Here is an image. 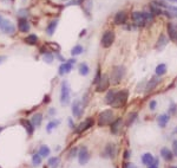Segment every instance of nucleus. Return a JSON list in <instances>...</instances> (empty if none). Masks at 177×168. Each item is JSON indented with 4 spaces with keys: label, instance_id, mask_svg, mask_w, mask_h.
Segmentation results:
<instances>
[{
    "label": "nucleus",
    "instance_id": "4be33fe9",
    "mask_svg": "<svg viewBox=\"0 0 177 168\" xmlns=\"http://www.w3.org/2000/svg\"><path fill=\"white\" fill-rule=\"evenodd\" d=\"M21 124L26 128V131L28 135H32L34 131V126L32 124V122L28 120H21Z\"/></svg>",
    "mask_w": 177,
    "mask_h": 168
},
{
    "label": "nucleus",
    "instance_id": "49530a36",
    "mask_svg": "<svg viewBox=\"0 0 177 168\" xmlns=\"http://www.w3.org/2000/svg\"><path fill=\"white\" fill-rule=\"evenodd\" d=\"M5 61H6V57H5V56H0V64L4 63Z\"/></svg>",
    "mask_w": 177,
    "mask_h": 168
},
{
    "label": "nucleus",
    "instance_id": "bb28decb",
    "mask_svg": "<svg viewBox=\"0 0 177 168\" xmlns=\"http://www.w3.org/2000/svg\"><path fill=\"white\" fill-rule=\"evenodd\" d=\"M25 41H26L28 45H36L38 43V37L36 34H28L26 38H25Z\"/></svg>",
    "mask_w": 177,
    "mask_h": 168
},
{
    "label": "nucleus",
    "instance_id": "2f4dec72",
    "mask_svg": "<svg viewBox=\"0 0 177 168\" xmlns=\"http://www.w3.org/2000/svg\"><path fill=\"white\" fill-rule=\"evenodd\" d=\"M43 59L45 63H48V64H51L53 62V56L51 52H45V54H43Z\"/></svg>",
    "mask_w": 177,
    "mask_h": 168
},
{
    "label": "nucleus",
    "instance_id": "423d86ee",
    "mask_svg": "<svg viewBox=\"0 0 177 168\" xmlns=\"http://www.w3.org/2000/svg\"><path fill=\"white\" fill-rule=\"evenodd\" d=\"M113 41H115V33H113V31H106V32H104L103 37H102V46L107 49V47H110L113 44Z\"/></svg>",
    "mask_w": 177,
    "mask_h": 168
},
{
    "label": "nucleus",
    "instance_id": "7c9ffc66",
    "mask_svg": "<svg viewBox=\"0 0 177 168\" xmlns=\"http://www.w3.org/2000/svg\"><path fill=\"white\" fill-rule=\"evenodd\" d=\"M48 154H50V148L45 144H43L39 149V155L40 156H47Z\"/></svg>",
    "mask_w": 177,
    "mask_h": 168
},
{
    "label": "nucleus",
    "instance_id": "a19ab883",
    "mask_svg": "<svg viewBox=\"0 0 177 168\" xmlns=\"http://www.w3.org/2000/svg\"><path fill=\"white\" fill-rule=\"evenodd\" d=\"M176 113V106L175 104H171L169 107V114H175Z\"/></svg>",
    "mask_w": 177,
    "mask_h": 168
},
{
    "label": "nucleus",
    "instance_id": "603ef678",
    "mask_svg": "<svg viewBox=\"0 0 177 168\" xmlns=\"http://www.w3.org/2000/svg\"><path fill=\"white\" fill-rule=\"evenodd\" d=\"M1 131H2V127H0V133H1Z\"/></svg>",
    "mask_w": 177,
    "mask_h": 168
},
{
    "label": "nucleus",
    "instance_id": "4c0bfd02",
    "mask_svg": "<svg viewBox=\"0 0 177 168\" xmlns=\"http://www.w3.org/2000/svg\"><path fill=\"white\" fill-rule=\"evenodd\" d=\"M172 154L177 156V140L172 142Z\"/></svg>",
    "mask_w": 177,
    "mask_h": 168
},
{
    "label": "nucleus",
    "instance_id": "9b49d317",
    "mask_svg": "<svg viewBox=\"0 0 177 168\" xmlns=\"http://www.w3.org/2000/svg\"><path fill=\"white\" fill-rule=\"evenodd\" d=\"M116 150H117L116 144H113V143H107L104 148L103 156H105V157H113V156L116 155Z\"/></svg>",
    "mask_w": 177,
    "mask_h": 168
},
{
    "label": "nucleus",
    "instance_id": "dca6fc26",
    "mask_svg": "<svg viewBox=\"0 0 177 168\" xmlns=\"http://www.w3.org/2000/svg\"><path fill=\"white\" fill-rule=\"evenodd\" d=\"M113 20H115V24H117V25L124 24L125 21H126V13H125L124 11H119V12L116 13Z\"/></svg>",
    "mask_w": 177,
    "mask_h": 168
},
{
    "label": "nucleus",
    "instance_id": "6ab92c4d",
    "mask_svg": "<svg viewBox=\"0 0 177 168\" xmlns=\"http://www.w3.org/2000/svg\"><path fill=\"white\" fill-rule=\"evenodd\" d=\"M168 34L171 41H177V28L171 23L168 24Z\"/></svg>",
    "mask_w": 177,
    "mask_h": 168
},
{
    "label": "nucleus",
    "instance_id": "864d4df0",
    "mask_svg": "<svg viewBox=\"0 0 177 168\" xmlns=\"http://www.w3.org/2000/svg\"><path fill=\"white\" fill-rule=\"evenodd\" d=\"M61 1H66V0H61Z\"/></svg>",
    "mask_w": 177,
    "mask_h": 168
},
{
    "label": "nucleus",
    "instance_id": "e433bc0d",
    "mask_svg": "<svg viewBox=\"0 0 177 168\" xmlns=\"http://www.w3.org/2000/svg\"><path fill=\"white\" fill-rule=\"evenodd\" d=\"M136 116H137V114H136V113H133V114H131V115H130V116H129V120L126 121V124H128V126H130V124H131L132 122L135 121V118H136Z\"/></svg>",
    "mask_w": 177,
    "mask_h": 168
},
{
    "label": "nucleus",
    "instance_id": "79ce46f5",
    "mask_svg": "<svg viewBox=\"0 0 177 168\" xmlns=\"http://www.w3.org/2000/svg\"><path fill=\"white\" fill-rule=\"evenodd\" d=\"M149 107H150L151 110H155V109H156V101H151Z\"/></svg>",
    "mask_w": 177,
    "mask_h": 168
},
{
    "label": "nucleus",
    "instance_id": "9d476101",
    "mask_svg": "<svg viewBox=\"0 0 177 168\" xmlns=\"http://www.w3.org/2000/svg\"><path fill=\"white\" fill-rule=\"evenodd\" d=\"M30 23L27 20L26 18H23V17H19V19H18V28H19L20 32H23V33H26L30 31Z\"/></svg>",
    "mask_w": 177,
    "mask_h": 168
},
{
    "label": "nucleus",
    "instance_id": "3c124183",
    "mask_svg": "<svg viewBox=\"0 0 177 168\" xmlns=\"http://www.w3.org/2000/svg\"><path fill=\"white\" fill-rule=\"evenodd\" d=\"M170 168H177V166H171Z\"/></svg>",
    "mask_w": 177,
    "mask_h": 168
},
{
    "label": "nucleus",
    "instance_id": "f704fd0d",
    "mask_svg": "<svg viewBox=\"0 0 177 168\" xmlns=\"http://www.w3.org/2000/svg\"><path fill=\"white\" fill-rule=\"evenodd\" d=\"M59 165V157H51L48 160V166H52V168H57Z\"/></svg>",
    "mask_w": 177,
    "mask_h": 168
},
{
    "label": "nucleus",
    "instance_id": "5701e85b",
    "mask_svg": "<svg viewBox=\"0 0 177 168\" xmlns=\"http://www.w3.org/2000/svg\"><path fill=\"white\" fill-rule=\"evenodd\" d=\"M41 121H43V115L40 114V113L34 114L32 116V118H31V122H32V124L34 126V127H40Z\"/></svg>",
    "mask_w": 177,
    "mask_h": 168
},
{
    "label": "nucleus",
    "instance_id": "473e14b6",
    "mask_svg": "<svg viewBox=\"0 0 177 168\" xmlns=\"http://www.w3.org/2000/svg\"><path fill=\"white\" fill-rule=\"evenodd\" d=\"M32 163L33 166H39L41 163V156L39 154H34L32 157Z\"/></svg>",
    "mask_w": 177,
    "mask_h": 168
},
{
    "label": "nucleus",
    "instance_id": "aec40b11",
    "mask_svg": "<svg viewBox=\"0 0 177 168\" xmlns=\"http://www.w3.org/2000/svg\"><path fill=\"white\" fill-rule=\"evenodd\" d=\"M57 25H58V19H54V20L51 21L47 25V27H46V33L48 34V36H53L56 28H57Z\"/></svg>",
    "mask_w": 177,
    "mask_h": 168
},
{
    "label": "nucleus",
    "instance_id": "ea45409f",
    "mask_svg": "<svg viewBox=\"0 0 177 168\" xmlns=\"http://www.w3.org/2000/svg\"><path fill=\"white\" fill-rule=\"evenodd\" d=\"M18 14H19V17L25 18V15L27 14V11L26 10H24V8H23V10H19V11H18Z\"/></svg>",
    "mask_w": 177,
    "mask_h": 168
},
{
    "label": "nucleus",
    "instance_id": "37998d69",
    "mask_svg": "<svg viewBox=\"0 0 177 168\" xmlns=\"http://www.w3.org/2000/svg\"><path fill=\"white\" fill-rule=\"evenodd\" d=\"M77 150H78L77 148H73L72 150H71V153H70V157H74V155L77 154Z\"/></svg>",
    "mask_w": 177,
    "mask_h": 168
},
{
    "label": "nucleus",
    "instance_id": "0eeeda50",
    "mask_svg": "<svg viewBox=\"0 0 177 168\" xmlns=\"http://www.w3.org/2000/svg\"><path fill=\"white\" fill-rule=\"evenodd\" d=\"M110 85V78L107 75H102L100 80L97 83V91L98 93H104L105 90H107V88Z\"/></svg>",
    "mask_w": 177,
    "mask_h": 168
},
{
    "label": "nucleus",
    "instance_id": "39448f33",
    "mask_svg": "<svg viewBox=\"0 0 177 168\" xmlns=\"http://www.w3.org/2000/svg\"><path fill=\"white\" fill-rule=\"evenodd\" d=\"M70 98H71V95H70V87H69V83L66 81L61 82V91H60V102L63 106H67L70 103Z\"/></svg>",
    "mask_w": 177,
    "mask_h": 168
},
{
    "label": "nucleus",
    "instance_id": "393cba45",
    "mask_svg": "<svg viewBox=\"0 0 177 168\" xmlns=\"http://www.w3.org/2000/svg\"><path fill=\"white\" fill-rule=\"evenodd\" d=\"M120 126H122V120H120V118H118V120H116L115 122H112L111 123V133L112 134H118Z\"/></svg>",
    "mask_w": 177,
    "mask_h": 168
},
{
    "label": "nucleus",
    "instance_id": "f3484780",
    "mask_svg": "<svg viewBox=\"0 0 177 168\" xmlns=\"http://www.w3.org/2000/svg\"><path fill=\"white\" fill-rule=\"evenodd\" d=\"M161 156L163 157L165 161H171L172 160V156H174V154H172V152H171L169 148H162L161 149Z\"/></svg>",
    "mask_w": 177,
    "mask_h": 168
},
{
    "label": "nucleus",
    "instance_id": "8fccbe9b",
    "mask_svg": "<svg viewBox=\"0 0 177 168\" xmlns=\"http://www.w3.org/2000/svg\"><path fill=\"white\" fill-rule=\"evenodd\" d=\"M168 1H172V2H177V0H168Z\"/></svg>",
    "mask_w": 177,
    "mask_h": 168
},
{
    "label": "nucleus",
    "instance_id": "c85d7f7f",
    "mask_svg": "<svg viewBox=\"0 0 177 168\" xmlns=\"http://www.w3.org/2000/svg\"><path fill=\"white\" fill-rule=\"evenodd\" d=\"M83 50H84V49H83L82 45H76V46L71 50V54H72L73 57H74V56H78V54H80L83 52Z\"/></svg>",
    "mask_w": 177,
    "mask_h": 168
},
{
    "label": "nucleus",
    "instance_id": "58836bf2",
    "mask_svg": "<svg viewBox=\"0 0 177 168\" xmlns=\"http://www.w3.org/2000/svg\"><path fill=\"white\" fill-rule=\"evenodd\" d=\"M80 4H82V0H73V1L67 2L66 5H67V6H70V5H80Z\"/></svg>",
    "mask_w": 177,
    "mask_h": 168
},
{
    "label": "nucleus",
    "instance_id": "2eb2a0df",
    "mask_svg": "<svg viewBox=\"0 0 177 168\" xmlns=\"http://www.w3.org/2000/svg\"><path fill=\"white\" fill-rule=\"evenodd\" d=\"M168 43H169V38L166 36H164V34H161L157 41V44H156V49L157 50H163L164 47L166 46Z\"/></svg>",
    "mask_w": 177,
    "mask_h": 168
},
{
    "label": "nucleus",
    "instance_id": "6e6552de",
    "mask_svg": "<svg viewBox=\"0 0 177 168\" xmlns=\"http://www.w3.org/2000/svg\"><path fill=\"white\" fill-rule=\"evenodd\" d=\"M0 30L6 34H13L15 32V27L14 25L7 19H2L1 24H0Z\"/></svg>",
    "mask_w": 177,
    "mask_h": 168
},
{
    "label": "nucleus",
    "instance_id": "72a5a7b5",
    "mask_svg": "<svg viewBox=\"0 0 177 168\" xmlns=\"http://www.w3.org/2000/svg\"><path fill=\"white\" fill-rule=\"evenodd\" d=\"M59 123H60V121H52V122H50L48 124H47V127H46V130L50 133L51 130H52L53 128H56V127H58L59 126Z\"/></svg>",
    "mask_w": 177,
    "mask_h": 168
},
{
    "label": "nucleus",
    "instance_id": "b1692460",
    "mask_svg": "<svg viewBox=\"0 0 177 168\" xmlns=\"http://www.w3.org/2000/svg\"><path fill=\"white\" fill-rule=\"evenodd\" d=\"M154 159L155 157L150 153H145V154L142 155V162H143V165H145V166H149L151 162L154 161Z\"/></svg>",
    "mask_w": 177,
    "mask_h": 168
},
{
    "label": "nucleus",
    "instance_id": "1a4fd4ad",
    "mask_svg": "<svg viewBox=\"0 0 177 168\" xmlns=\"http://www.w3.org/2000/svg\"><path fill=\"white\" fill-rule=\"evenodd\" d=\"M78 160L80 165H86V163L89 162V160H90V154H89L86 147L80 148V150H79V153H78Z\"/></svg>",
    "mask_w": 177,
    "mask_h": 168
},
{
    "label": "nucleus",
    "instance_id": "c756f323",
    "mask_svg": "<svg viewBox=\"0 0 177 168\" xmlns=\"http://www.w3.org/2000/svg\"><path fill=\"white\" fill-rule=\"evenodd\" d=\"M115 95H116V91H113V90H110L107 95H106V97H105V101L107 104H111V102L113 101V98H115Z\"/></svg>",
    "mask_w": 177,
    "mask_h": 168
},
{
    "label": "nucleus",
    "instance_id": "cd10ccee",
    "mask_svg": "<svg viewBox=\"0 0 177 168\" xmlns=\"http://www.w3.org/2000/svg\"><path fill=\"white\" fill-rule=\"evenodd\" d=\"M89 67H87V64L86 63H82L80 65H79V74L82 75V76H86V75L89 74Z\"/></svg>",
    "mask_w": 177,
    "mask_h": 168
},
{
    "label": "nucleus",
    "instance_id": "de8ad7c7",
    "mask_svg": "<svg viewBox=\"0 0 177 168\" xmlns=\"http://www.w3.org/2000/svg\"><path fill=\"white\" fill-rule=\"evenodd\" d=\"M69 122H70V127H73V122H72V120H69Z\"/></svg>",
    "mask_w": 177,
    "mask_h": 168
},
{
    "label": "nucleus",
    "instance_id": "c03bdc74",
    "mask_svg": "<svg viewBox=\"0 0 177 168\" xmlns=\"http://www.w3.org/2000/svg\"><path fill=\"white\" fill-rule=\"evenodd\" d=\"M125 168H137V167H136V165H133V163H131V162H129V163H126V165H125Z\"/></svg>",
    "mask_w": 177,
    "mask_h": 168
},
{
    "label": "nucleus",
    "instance_id": "f8f14e48",
    "mask_svg": "<svg viewBox=\"0 0 177 168\" xmlns=\"http://www.w3.org/2000/svg\"><path fill=\"white\" fill-rule=\"evenodd\" d=\"M93 122H95V121H93V118L89 117V118H86L85 121H83L82 123H79L78 128H77V133H78V134H80V133H83V131L87 130V129H89V128L93 124Z\"/></svg>",
    "mask_w": 177,
    "mask_h": 168
},
{
    "label": "nucleus",
    "instance_id": "7ed1b4c3",
    "mask_svg": "<svg viewBox=\"0 0 177 168\" xmlns=\"http://www.w3.org/2000/svg\"><path fill=\"white\" fill-rule=\"evenodd\" d=\"M125 75V67H122V65H117V67H112L111 71V78H110V82H111L113 85H117L120 83V81L123 80Z\"/></svg>",
    "mask_w": 177,
    "mask_h": 168
},
{
    "label": "nucleus",
    "instance_id": "a211bd4d",
    "mask_svg": "<svg viewBox=\"0 0 177 168\" xmlns=\"http://www.w3.org/2000/svg\"><path fill=\"white\" fill-rule=\"evenodd\" d=\"M170 120V116L168 114H162L158 116L157 121H158V126L161 128H164L166 127V124H168V122Z\"/></svg>",
    "mask_w": 177,
    "mask_h": 168
},
{
    "label": "nucleus",
    "instance_id": "20e7f679",
    "mask_svg": "<svg viewBox=\"0 0 177 168\" xmlns=\"http://www.w3.org/2000/svg\"><path fill=\"white\" fill-rule=\"evenodd\" d=\"M115 120V115L112 110H104L98 116V124L99 126H109Z\"/></svg>",
    "mask_w": 177,
    "mask_h": 168
},
{
    "label": "nucleus",
    "instance_id": "f257e3e1",
    "mask_svg": "<svg viewBox=\"0 0 177 168\" xmlns=\"http://www.w3.org/2000/svg\"><path fill=\"white\" fill-rule=\"evenodd\" d=\"M131 18L133 23L137 25L138 27H143L145 26L148 23L152 21V13H149V12H132Z\"/></svg>",
    "mask_w": 177,
    "mask_h": 168
},
{
    "label": "nucleus",
    "instance_id": "f03ea898",
    "mask_svg": "<svg viewBox=\"0 0 177 168\" xmlns=\"http://www.w3.org/2000/svg\"><path fill=\"white\" fill-rule=\"evenodd\" d=\"M128 97H129V91L128 90H120V91L116 93L115 98H113V101L111 102L110 106H112L113 108L124 107L126 102H128Z\"/></svg>",
    "mask_w": 177,
    "mask_h": 168
},
{
    "label": "nucleus",
    "instance_id": "4468645a",
    "mask_svg": "<svg viewBox=\"0 0 177 168\" xmlns=\"http://www.w3.org/2000/svg\"><path fill=\"white\" fill-rule=\"evenodd\" d=\"M72 63L71 62L69 61V62H64L60 67H59V69H58V72H59V75L60 76H64L65 74H69L71 70H72Z\"/></svg>",
    "mask_w": 177,
    "mask_h": 168
},
{
    "label": "nucleus",
    "instance_id": "ddd939ff",
    "mask_svg": "<svg viewBox=\"0 0 177 168\" xmlns=\"http://www.w3.org/2000/svg\"><path fill=\"white\" fill-rule=\"evenodd\" d=\"M72 114L74 117H82V115H83V106H82L80 101H78V100L73 102Z\"/></svg>",
    "mask_w": 177,
    "mask_h": 168
},
{
    "label": "nucleus",
    "instance_id": "c9c22d12",
    "mask_svg": "<svg viewBox=\"0 0 177 168\" xmlns=\"http://www.w3.org/2000/svg\"><path fill=\"white\" fill-rule=\"evenodd\" d=\"M158 167H159V161H158V159H154V161L148 166V168H158Z\"/></svg>",
    "mask_w": 177,
    "mask_h": 168
},
{
    "label": "nucleus",
    "instance_id": "09e8293b",
    "mask_svg": "<svg viewBox=\"0 0 177 168\" xmlns=\"http://www.w3.org/2000/svg\"><path fill=\"white\" fill-rule=\"evenodd\" d=\"M2 19H4V18H2L1 15H0V24H1V21H2Z\"/></svg>",
    "mask_w": 177,
    "mask_h": 168
},
{
    "label": "nucleus",
    "instance_id": "a18cd8bd",
    "mask_svg": "<svg viewBox=\"0 0 177 168\" xmlns=\"http://www.w3.org/2000/svg\"><path fill=\"white\" fill-rule=\"evenodd\" d=\"M54 114H56V109H54V108H51V109L48 110V115H50V116H53Z\"/></svg>",
    "mask_w": 177,
    "mask_h": 168
},
{
    "label": "nucleus",
    "instance_id": "a878e982",
    "mask_svg": "<svg viewBox=\"0 0 177 168\" xmlns=\"http://www.w3.org/2000/svg\"><path fill=\"white\" fill-rule=\"evenodd\" d=\"M155 72H156V76H163V75L166 74V65L165 64H158L157 67H156V70H155Z\"/></svg>",
    "mask_w": 177,
    "mask_h": 168
},
{
    "label": "nucleus",
    "instance_id": "412c9836",
    "mask_svg": "<svg viewBox=\"0 0 177 168\" xmlns=\"http://www.w3.org/2000/svg\"><path fill=\"white\" fill-rule=\"evenodd\" d=\"M158 82H159V76H154V77L151 78L150 81H149L148 85H146V91L149 93L150 90L155 89V87H156V85L158 84Z\"/></svg>",
    "mask_w": 177,
    "mask_h": 168
}]
</instances>
